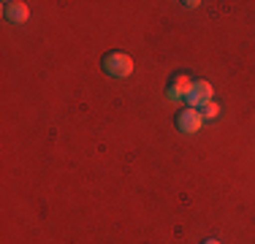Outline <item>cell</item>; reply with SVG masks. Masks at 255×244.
I'll return each instance as SVG.
<instances>
[{"mask_svg":"<svg viewBox=\"0 0 255 244\" xmlns=\"http://www.w3.org/2000/svg\"><path fill=\"white\" fill-rule=\"evenodd\" d=\"M212 84L209 82H204V79H198V82H193V87H190V93H187V106L190 109H201V106H206V103L212 101Z\"/></svg>","mask_w":255,"mask_h":244,"instance_id":"obj_2","label":"cell"},{"mask_svg":"<svg viewBox=\"0 0 255 244\" xmlns=\"http://www.w3.org/2000/svg\"><path fill=\"white\" fill-rule=\"evenodd\" d=\"M204 125V117H201V109H190L187 106L185 112H179L177 114V127H179V133H196L198 127Z\"/></svg>","mask_w":255,"mask_h":244,"instance_id":"obj_4","label":"cell"},{"mask_svg":"<svg viewBox=\"0 0 255 244\" xmlns=\"http://www.w3.org/2000/svg\"><path fill=\"white\" fill-rule=\"evenodd\" d=\"M101 65L112 79H128L133 73V60H130V54H125V52H106L101 60Z\"/></svg>","mask_w":255,"mask_h":244,"instance_id":"obj_1","label":"cell"},{"mask_svg":"<svg viewBox=\"0 0 255 244\" xmlns=\"http://www.w3.org/2000/svg\"><path fill=\"white\" fill-rule=\"evenodd\" d=\"M204 244H220V242H215V239H209V242H204Z\"/></svg>","mask_w":255,"mask_h":244,"instance_id":"obj_8","label":"cell"},{"mask_svg":"<svg viewBox=\"0 0 255 244\" xmlns=\"http://www.w3.org/2000/svg\"><path fill=\"white\" fill-rule=\"evenodd\" d=\"M3 16L8 22H14V24H22V22L30 19V8H27V3H22V0H5L3 3Z\"/></svg>","mask_w":255,"mask_h":244,"instance_id":"obj_5","label":"cell"},{"mask_svg":"<svg viewBox=\"0 0 255 244\" xmlns=\"http://www.w3.org/2000/svg\"><path fill=\"white\" fill-rule=\"evenodd\" d=\"M201 117H204V120H215V117H220V106H217L215 101H209L206 106H201Z\"/></svg>","mask_w":255,"mask_h":244,"instance_id":"obj_6","label":"cell"},{"mask_svg":"<svg viewBox=\"0 0 255 244\" xmlns=\"http://www.w3.org/2000/svg\"><path fill=\"white\" fill-rule=\"evenodd\" d=\"M185 5H187V8H198L201 3H198V0H185Z\"/></svg>","mask_w":255,"mask_h":244,"instance_id":"obj_7","label":"cell"},{"mask_svg":"<svg viewBox=\"0 0 255 244\" xmlns=\"http://www.w3.org/2000/svg\"><path fill=\"white\" fill-rule=\"evenodd\" d=\"M190 87H193L190 76H185V73H174V76L168 79V84H166L168 101H185L187 93H190Z\"/></svg>","mask_w":255,"mask_h":244,"instance_id":"obj_3","label":"cell"}]
</instances>
